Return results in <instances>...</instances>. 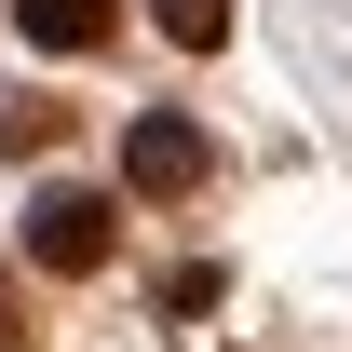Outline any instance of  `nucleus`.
I'll use <instances>...</instances> for the list:
<instances>
[{
    "label": "nucleus",
    "mask_w": 352,
    "mask_h": 352,
    "mask_svg": "<svg viewBox=\"0 0 352 352\" xmlns=\"http://www.w3.org/2000/svg\"><path fill=\"white\" fill-rule=\"evenodd\" d=\"M122 190H135V204H190V190H204V122L135 109V135H122Z\"/></svg>",
    "instance_id": "f03ea898"
},
{
    "label": "nucleus",
    "mask_w": 352,
    "mask_h": 352,
    "mask_svg": "<svg viewBox=\"0 0 352 352\" xmlns=\"http://www.w3.org/2000/svg\"><path fill=\"white\" fill-rule=\"evenodd\" d=\"M28 258H41V271H109V258H122V204L54 176L41 204H28Z\"/></svg>",
    "instance_id": "f257e3e1"
},
{
    "label": "nucleus",
    "mask_w": 352,
    "mask_h": 352,
    "mask_svg": "<svg viewBox=\"0 0 352 352\" xmlns=\"http://www.w3.org/2000/svg\"><path fill=\"white\" fill-rule=\"evenodd\" d=\"M14 28H28L41 54H95L109 28H122V0H14Z\"/></svg>",
    "instance_id": "7ed1b4c3"
},
{
    "label": "nucleus",
    "mask_w": 352,
    "mask_h": 352,
    "mask_svg": "<svg viewBox=\"0 0 352 352\" xmlns=\"http://www.w3.org/2000/svg\"><path fill=\"white\" fill-rule=\"evenodd\" d=\"M149 28L190 41V54H217V41H230V0H149Z\"/></svg>",
    "instance_id": "20e7f679"
},
{
    "label": "nucleus",
    "mask_w": 352,
    "mask_h": 352,
    "mask_svg": "<svg viewBox=\"0 0 352 352\" xmlns=\"http://www.w3.org/2000/svg\"><path fill=\"white\" fill-rule=\"evenodd\" d=\"M0 352H28V298H14V271H0Z\"/></svg>",
    "instance_id": "423d86ee"
},
{
    "label": "nucleus",
    "mask_w": 352,
    "mask_h": 352,
    "mask_svg": "<svg viewBox=\"0 0 352 352\" xmlns=\"http://www.w3.org/2000/svg\"><path fill=\"white\" fill-rule=\"evenodd\" d=\"M54 122H68L54 95H14V109H0V149H54Z\"/></svg>",
    "instance_id": "39448f33"
}]
</instances>
